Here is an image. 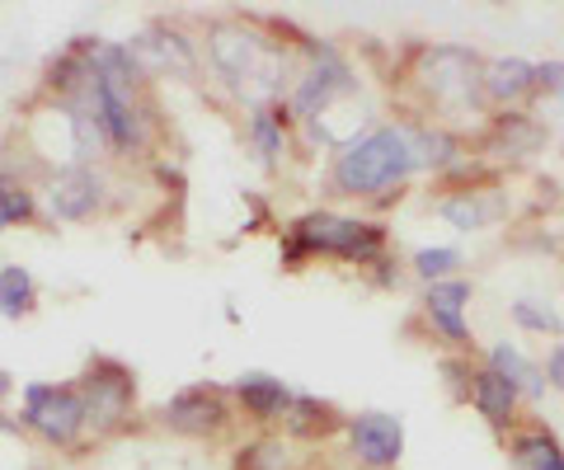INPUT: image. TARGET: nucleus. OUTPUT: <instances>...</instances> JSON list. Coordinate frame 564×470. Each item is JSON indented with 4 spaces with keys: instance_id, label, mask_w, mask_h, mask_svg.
Returning <instances> with one entry per match:
<instances>
[{
    "instance_id": "obj_10",
    "label": "nucleus",
    "mask_w": 564,
    "mask_h": 470,
    "mask_svg": "<svg viewBox=\"0 0 564 470\" xmlns=\"http://www.w3.org/2000/svg\"><path fill=\"white\" fill-rule=\"evenodd\" d=\"M344 428H348L352 457H358L367 470H391V466H400V457H404V424L395 419V414L367 409V414H352Z\"/></svg>"
},
{
    "instance_id": "obj_23",
    "label": "nucleus",
    "mask_w": 564,
    "mask_h": 470,
    "mask_svg": "<svg viewBox=\"0 0 564 470\" xmlns=\"http://www.w3.org/2000/svg\"><path fill=\"white\" fill-rule=\"evenodd\" d=\"M414 155H419V170H447L462 161L456 136L443 128H414Z\"/></svg>"
},
{
    "instance_id": "obj_11",
    "label": "nucleus",
    "mask_w": 564,
    "mask_h": 470,
    "mask_svg": "<svg viewBox=\"0 0 564 470\" xmlns=\"http://www.w3.org/2000/svg\"><path fill=\"white\" fill-rule=\"evenodd\" d=\"M128 52L137 57L141 76H147V72H180V76L198 72V47H193L188 33H180L174 24H151V29L132 33Z\"/></svg>"
},
{
    "instance_id": "obj_8",
    "label": "nucleus",
    "mask_w": 564,
    "mask_h": 470,
    "mask_svg": "<svg viewBox=\"0 0 564 470\" xmlns=\"http://www.w3.org/2000/svg\"><path fill=\"white\" fill-rule=\"evenodd\" d=\"M104 198H109V184L95 165H76L70 161L66 170H57L47 179V217L52 221H90Z\"/></svg>"
},
{
    "instance_id": "obj_18",
    "label": "nucleus",
    "mask_w": 564,
    "mask_h": 470,
    "mask_svg": "<svg viewBox=\"0 0 564 470\" xmlns=\"http://www.w3.org/2000/svg\"><path fill=\"white\" fill-rule=\"evenodd\" d=\"M508 457L518 470H564V447L551 428H518L508 438Z\"/></svg>"
},
{
    "instance_id": "obj_17",
    "label": "nucleus",
    "mask_w": 564,
    "mask_h": 470,
    "mask_svg": "<svg viewBox=\"0 0 564 470\" xmlns=\"http://www.w3.org/2000/svg\"><path fill=\"white\" fill-rule=\"evenodd\" d=\"M541 146V123L527 113H499L485 132V151L494 155H513V161H522V155H532Z\"/></svg>"
},
{
    "instance_id": "obj_9",
    "label": "nucleus",
    "mask_w": 564,
    "mask_h": 470,
    "mask_svg": "<svg viewBox=\"0 0 564 470\" xmlns=\"http://www.w3.org/2000/svg\"><path fill=\"white\" fill-rule=\"evenodd\" d=\"M161 424L170 433H180V438H212V433L231 424V405H226V395L217 386H188L165 400Z\"/></svg>"
},
{
    "instance_id": "obj_27",
    "label": "nucleus",
    "mask_w": 564,
    "mask_h": 470,
    "mask_svg": "<svg viewBox=\"0 0 564 470\" xmlns=\"http://www.w3.org/2000/svg\"><path fill=\"white\" fill-rule=\"evenodd\" d=\"M236 470H288V447H282V442H254V447H245Z\"/></svg>"
},
{
    "instance_id": "obj_14",
    "label": "nucleus",
    "mask_w": 564,
    "mask_h": 470,
    "mask_svg": "<svg viewBox=\"0 0 564 470\" xmlns=\"http://www.w3.org/2000/svg\"><path fill=\"white\" fill-rule=\"evenodd\" d=\"M292 395L278 376L269 372H245L236 381V400H240V409L250 414L254 424H273V419H288V409H292Z\"/></svg>"
},
{
    "instance_id": "obj_24",
    "label": "nucleus",
    "mask_w": 564,
    "mask_h": 470,
    "mask_svg": "<svg viewBox=\"0 0 564 470\" xmlns=\"http://www.w3.org/2000/svg\"><path fill=\"white\" fill-rule=\"evenodd\" d=\"M0 212H6L10 226H29L33 212H39L33 188L20 179V174H10V170H0Z\"/></svg>"
},
{
    "instance_id": "obj_15",
    "label": "nucleus",
    "mask_w": 564,
    "mask_h": 470,
    "mask_svg": "<svg viewBox=\"0 0 564 470\" xmlns=\"http://www.w3.org/2000/svg\"><path fill=\"white\" fill-rule=\"evenodd\" d=\"M532 90H536V66L532 62H522V57H494V62H485V99L489 103L513 109V103H522Z\"/></svg>"
},
{
    "instance_id": "obj_6",
    "label": "nucleus",
    "mask_w": 564,
    "mask_h": 470,
    "mask_svg": "<svg viewBox=\"0 0 564 470\" xmlns=\"http://www.w3.org/2000/svg\"><path fill=\"white\" fill-rule=\"evenodd\" d=\"M20 424L33 428L43 442L52 447H70L85 428V400L76 386H57V381H43V386H24V405H20Z\"/></svg>"
},
{
    "instance_id": "obj_2",
    "label": "nucleus",
    "mask_w": 564,
    "mask_h": 470,
    "mask_svg": "<svg viewBox=\"0 0 564 470\" xmlns=\"http://www.w3.org/2000/svg\"><path fill=\"white\" fill-rule=\"evenodd\" d=\"M419 170L414 128H372L339 146L329 165V184L344 198H377L386 188H400Z\"/></svg>"
},
{
    "instance_id": "obj_19",
    "label": "nucleus",
    "mask_w": 564,
    "mask_h": 470,
    "mask_svg": "<svg viewBox=\"0 0 564 470\" xmlns=\"http://www.w3.org/2000/svg\"><path fill=\"white\" fill-rule=\"evenodd\" d=\"M485 368H494L503 381H513L518 395H527V400H541V395H545V376H541V368L522 353V348H513V343H494Z\"/></svg>"
},
{
    "instance_id": "obj_20",
    "label": "nucleus",
    "mask_w": 564,
    "mask_h": 470,
    "mask_svg": "<svg viewBox=\"0 0 564 470\" xmlns=\"http://www.w3.org/2000/svg\"><path fill=\"white\" fill-rule=\"evenodd\" d=\"M288 123H292L288 103H273V109H254L250 113V142H254L263 165H273L278 155L288 151Z\"/></svg>"
},
{
    "instance_id": "obj_1",
    "label": "nucleus",
    "mask_w": 564,
    "mask_h": 470,
    "mask_svg": "<svg viewBox=\"0 0 564 470\" xmlns=\"http://www.w3.org/2000/svg\"><path fill=\"white\" fill-rule=\"evenodd\" d=\"M207 62L212 72H217L231 90L254 103V109H273L288 95V57H282V47L269 43L259 29H250L245 20H217L207 24Z\"/></svg>"
},
{
    "instance_id": "obj_3",
    "label": "nucleus",
    "mask_w": 564,
    "mask_h": 470,
    "mask_svg": "<svg viewBox=\"0 0 564 470\" xmlns=\"http://www.w3.org/2000/svg\"><path fill=\"white\" fill-rule=\"evenodd\" d=\"M311 254H334V259H348V264H381L386 259V226L362 221V217L311 212L302 221H292L282 259L296 269Z\"/></svg>"
},
{
    "instance_id": "obj_26",
    "label": "nucleus",
    "mask_w": 564,
    "mask_h": 470,
    "mask_svg": "<svg viewBox=\"0 0 564 470\" xmlns=\"http://www.w3.org/2000/svg\"><path fill=\"white\" fill-rule=\"evenodd\" d=\"M466 259L462 250H452V245H433V250H419L414 254V273L423 277V283H447V277L462 269Z\"/></svg>"
},
{
    "instance_id": "obj_25",
    "label": "nucleus",
    "mask_w": 564,
    "mask_h": 470,
    "mask_svg": "<svg viewBox=\"0 0 564 470\" xmlns=\"http://www.w3.org/2000/svg\"><path fill=\"white\" fill-rule=\"evenodd\" d=\"M508 316H513L522 329H532V335H560V329H564L560 310L545 306V302H536V297H518L513 306H508Z\"/></svg>"
},
{
    "instance_id": "obj_12",
    "label": "nucleus",
    "mask_w": 564,
    "mask_h": 470,
    "mask_svg": "<svg viewBox=\"0 0 564 470\" xmlns=\"http://www.w3.org/2000/svg\"><path fill=\"white\" fill-rule=\"evenodd\" d=\"M466 302H470V283H466V277H447V283H429V292H423V316H429L433 335H437V339H447L452 348H470Z\"/></svg>"
},
{
    "instance_id": "obj_13",
    "label": "nucleus",
    "mask_w": 564,
    "mask_h": 470,
    "mask_svg": "<svg viewBox=\"0 0 564 470\" xmlns=\"http://www.w3.org/2000/svg\"><path fill=\"white\" fill-rule=\"evenodd\" d=\"M470 405L489 428L508 433L513 419H518V386L513 381H503L494 368H475L470 372Z\"/></svg>"
},
{
    "instance_id": "obj_30",
    "label": "nucleus",
    "mask_w": 564,
    "mask_h": 470,
    "mask_svg": "<svg viewBox=\"0 0 564 470\" xmlns=\"http://www.w3.org/2000/svg\"><path fill=\"white\" fill-rule=\"evenodd\" d=\"M6 226H10V221H6V212H0V231H6Z\"/></svg>"
},
{
    "instance_id": "obj_28",
    "label": "nucleus",
    "mask_w": 564,
    "mask_h": 470,
    "mask_svg": "<svg viewBox=\"0 0 564 470\" xmlns=\"http://www.w3.org/2000/svg\"><path fill=\"white\" fill-rule=\"evenodd\" d=\"M536 90L564 95V62H541V66H536Z\"/></svg>"
},
{
    "instance_id": "obj_21",
    "label": "nucleus",
    "mask_w": 564,
    "mask_h": 470,
    "mask_svg": "<svg viewBox=\"0 0 564 470\" xmlns=\"http://www.w3.org/2000/svg\"><path fill=\"white\" fill-rule=\"evenodd\" d=\"M33 306H39V283H33V273L24 264H6L0 269V316L20 320Z\"/></svg>"
},
{
    "instance_id": "obj_5",
    "label": "nucleus",
    "mask_w": 564,
    "mask_h": 470,
    "mask_svg": "<svg viewBox=\"0 0 564 470\" xmlns=\"http://www.w3.org/2000/svg\"><path fill=\"white\" fill-rule=\"evenodd\" d=\"M76 391L85 400V424L95 433H118L122 424L132 419V405H137V381L132 372L113 358H95L85 376L76 381Z\"/></svg>"
},
{
    "instance_id": "obj_7",
    "label": "nucleus",
    "mask_w": 564,
    "mask_h": 470,
    "mask_svg": "<svg viewBox=\"0 0 564 470\" xmlns=\"http://www.w3.org/2000/svg\"><path fill=\"white\" fill-rule=\"evenodd\" d=\"M358 90V76L348 72V62L334 47H315V62L306 66V76H296L288 109L296 118H325L329 103H339L344 95Z\"/></svg>"
},
{
    "instance_id": "obj_29",
    "label": "nucleus",
    "mask_w": 564,
    "mask_h": 470,
    "mask_svg": "<svg viewBox=\"0 0 564 470\" xmlns=\"http://www.w3.org/2000/svg\"><path fill=\"white\" fill-rule=\"evenodd\" d=\"M541 376H545V386L564 395V343H555L551 353H545V368H541Z\"/></svg>"
},
{
    "instance_id": "obj_22",
    "label": "nucleus",
    "mask_w": 564,
    "mask_h": 470,
    "mask_svg": "<svg viewBox=\"0 0 564 470\" xmlns=\"http://www.w3.org/2000/svg\"><path fill=\"white\" fill-rule=\"evenodd\" d=\"M288 433H296V438H315V433H329V428H339V409L325 405V400H315V395H292V409H288Z\"/></svg>"
},
{
    "instance_id": "obj_31",
    "label": "nucleus",
    "mask_w": 564,
    "mask_h": 470,
    "mask_svg": "<svg viewBox=\"0 0 564 470\" xmlns=\"http://www.w3.org/2000/svg\"><path fill=\"white\" fill-rule=\"evenodd\" d=\"M560 155H564V146H560Z\"/></svg>"
},
{
    "instance_id": "obj_4",
    "label": "nucleus",
    "mask_w": 564,
    "mask_h": 470,
    "mask_svg": "<svg viewBox=\"0 0 564 470\" xmlns=\"http://www.w3.org/2000/svg\"><path fill=\"white\" fill-rule=\"evenodd\" d=\"M414 80L429 95L433 109H443V113H466L485 103V62L470 47H456V43L423 47Z\"/></svg>"
},
{
    "instance_id": "obj_16",
    "label": "nucleus",
    "mask_w": 564,
    "mask_h": 470,
    "mask_svg": "<svg viewBox=\"0 0 564 470\" xmlns=\"http://www.w3.org/2000/svg\"><path fill=\"white\" fill-rule=\"evenodd\" d=\"M437 217L456 226V231H489V226L503 217V198L485 194V188H466V194L437 203Z\"/></svg>"
}]
</instances>
